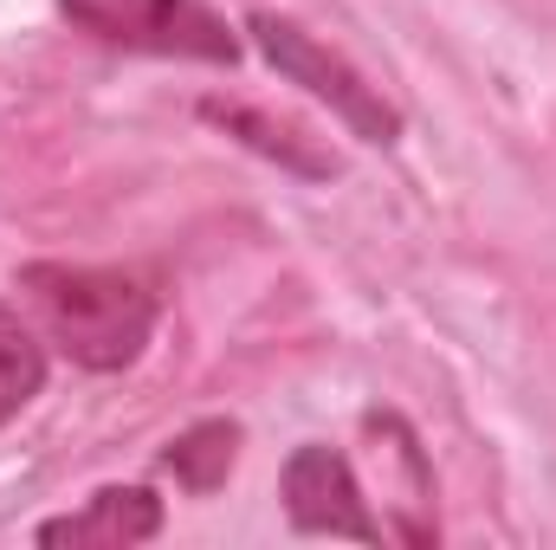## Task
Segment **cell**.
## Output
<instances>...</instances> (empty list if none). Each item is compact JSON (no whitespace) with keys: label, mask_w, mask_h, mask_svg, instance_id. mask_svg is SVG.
<instances>
[{"label":"cell","mask_w":556,"mask_h":550,"mask_svg":"<svg viewBox=\"0 0 556 550\" xmlns=\"http://www.w3.org/2000/svg\"><path fill=\"white\" fill-rule=\"evenodd\" d=\"M59 7L98 46L155 52V59H201V65H240V33L207 0H59Z\"/></svg>","instance_id":"obj_3"},{"label":"cell","mask_w":556,"mask_h":550,"mask_svg":"<svg viewBox=\"0 0 556 550\" xmlns=\"http://www.w3.org/2000/svg\"><path fill=\"white\" fill-rule=\"evenodd\" d=\"M285 518L304 538H356V545H382L389 538L382 518L363 499L356 466L337 447H324V440H311V447H298L285 460Z\"/></svg>","instance_id":"obj_4"},{"label":"cell","mask_w":556,"mask_h":550,"mask_svg":"<svg viewBox=\"0 0 556 550\" xmlns=\"http://www.w3.org/2000/svg\"><path fill=\"white\" fill-rule=\"evenodd\" d=\"M39 389H46V343H39V330H33L20 311L0 298V427L26 409Z\"/></svg>","instance_id":"obj_8"},{"label":"cell","mask_w":556,"mask_h":550,"mask_svg":"<svg viewBox=\"0 0 556 550\" xmlns=\"http://www.w3.org/2000/svg\"><path fill=\"white\" fill-rule=\"evenodd\" d=\"M201 117H207V124H220L233 142H247L253 155L278 162V168H285V175H298V182H337V175H343V162L311 137L304 124L273 117V111H260V104H240V98H201Z\"/></svg>","instance_id":"obj_6"},{"label":"cell","mask_w":556,"mask_h":550,"mask_svg":"<svg viewBox=\"0 0 556 550\" xmlns=\"http://www.w3.org/2000/svg\"><path fill=\"white\" fill-rule=\"evenodd\" d=\"M233 460H240V421L214 414V421H194V427H181V434L168 440L162 473H175V486H181V492L207 499V492H220V486H227Z\"/></svg>","instance_id":"obj_7"},{"label":"cell","mask_w":556,"mask_h":550,"mask_svg":"<svg viewBox=\"0 0 556 550\" xmlns=\"http://www.w3.org/2000/svg\"><path fill=\"white\" fill-rule=\"evenodd\" d=\"M20 291L33 298L46 337L78 370H130L162 317V291L137 266H72V260H33L20 266Z\"/></svg>","instance_id":"obj_1"},{"label":"cell","mask_w":556,"mask_h":550,"mask_svg":"<svg viewBox=\"0 0 556 550\" xmlns=\"http://www.w3.org/2000/svg\"><path fill=\"white\" fill-rule=\"evenodd\" d=\"M247 33H253V46L266 52V65H273L278 78H291V85H304L317 104H330V111L350 124V137L376 142V149L402 142V104H389L382 85H369L337 46L311 39L291 13L260 7V13H247Z\"/></svg>","instance_id":"obj_2"},{"label":"cell","mask_w":556,"mask_h":550,"mask_svg":"<svg viewBox=\"0 0 556 550\" xmlns=\"http://www.w3.org/2000/svg\"><path fill=\"white\" fill-rule=\"evenodd\" d=\"M162 532V499L149 486H104L85 499V512H65V518H46L39 525V545L46 550H130L149 545Z\"/></svg>","instance_id":"obj_5"}]
</instances>
